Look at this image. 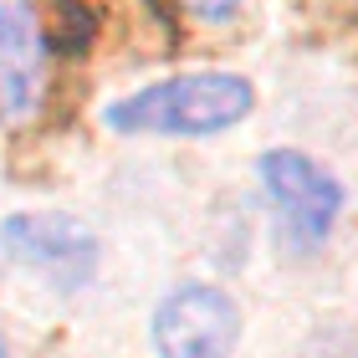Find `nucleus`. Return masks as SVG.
<instances>
[{"label": "nucleus", "mask_w": 358, "mask_h": 358, "mask_svg": "<svg viewBox=\"0 0 358 358\" xmlns=\"http://www.w3.org/2000/svg\"><path fill=\"white\" fill-rule=\"evenodd\" d=\"M256 108V92L236 72H179L164 83H149L138 92L108 103V128L113 134H169V138H194V134H220L236 128Z\"/></svg>", "instance_id": "nucleus-1"}, {"label": "nucleus", "mask_w": 358, "mask_h": 358, "mask_svg": "<svg viewBox=\"0 0 358 358\" xmlns=\"http://www.w3.org/2000/svg\"><path fill=\"white\" fill-rule=\"evenodd\" d=\"M0 246L15 266L46 276L57 292H83L97 276V236L57 210H21L0 225Z\"/></svg>", "instance_id": "nucleus-2"}, {"label": "nucleus", "mask_w": 358, "mask_h": 358, "mask_svg": "<svg viewBox=\"0 0 358 358\" xmlns=\"http://www.w3.org/2000/svg\"><path fill=\"white\" fill-rule=\"evenodd\" d=\"M262 185H266V200L276 205L282 231L292 236V246L313 251L333 236L338 210H343V185L317 159H307L302 149H271L262 154Z\"/></svg>", "instance_id": "nucleus-3"}, {"label": "nucleus", "mask_w": 358, "mask_h": 358, "mask_svg": "<svg viewBox=\"0 0 358 358\" xmlns=\"http://www.w3.org/2000/svg\"><path fill=\"white\" fill-rule=\"evenodd\" d=\"M241 343V307L220 287H174L154 313L159 358H231Z\"/></svg>", "instance_id": "nucleus-4"}, {"label": "nucleus", "mask_w": 358, "mask_h": 358, "mask_svg": "<svg viewBox=\"0 0 358 358\" xmlns=\"http://www.w3.org/2000/svg\"><path fill=\"white\" fill-rule=\"evenodd\" d=\"M46 92V41L31 0H0V123H26Z\"/></svg>", "instance_id": "nucleus-5"}, {"label": "nucleus", "mask_w": 358, "mask_h": 358, "mask_svg": "<svg viewBox=\"0 0 358 358\" xmlns=\"http://www.w3.org/2000/svg\"><path fill=\"white\" fill-rule=\"evenodd\" d=\"M179 6H185L194 21H231V15H241V6H246V0H179Z\"/></svg>", "instance_id": "nucleus-6"}, {"label": "nucleus", "mask_w": 358, "mask_h": 358, "mask_svg": "<svg viewBox=\"0 0 358 358\" xmlns=\"http://www.w3.org/2000/svg\"><path fill=\"white\" fill-rule=\"evenodd\" d=\"M0 358H10V348H6V338H0Z\"/></svg>", "instance_id": "nucleus-7"}]
</instances>
